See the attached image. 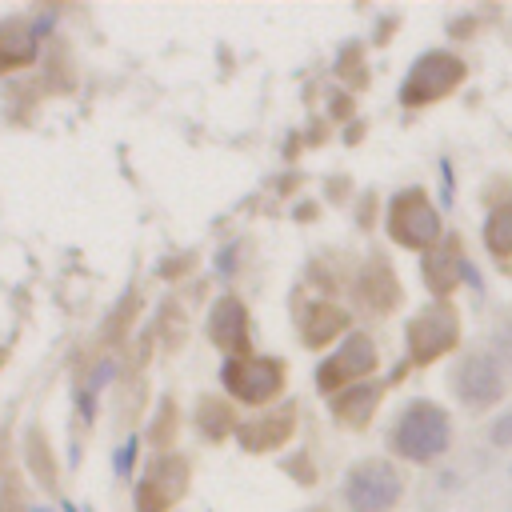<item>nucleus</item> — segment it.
<instances>
[{
    "instance_id": "1",
    "label": "nucleus",
    "mask_w": 512,
    "mask_h": 512,
    "mask_svg": "<svg viewBox=\"0 0 512 512\" xmlns=\"http://www.w3.org/2000/svg\"><path fill=\"white\" fill-rule=\"evenodd\" d=\"M444 436H448V428H444V416L436 408H412L404 416V424L396 428V444L408 456H416V460L440 452L444 448Z\"/></svg>"
},
{
    "instance_id": "2",
    "label": "nucleus",
    "mask_w": 512,
    "mask_h": 512,
    "mask_svg": "<svg viewBox=\"0 0 512 512\" xmlns=\"http://www.w3.org/2000/svg\"><path fill=\"white\" fill-rule=\"evenodd\" d=\"M396 492H400V484H396V476H392L384 464H368V468H360V472L352 476V484H348V500H352L356 512L388 508V504L396 500Z\"/></svg>"
},
{
    "instance_id": "3",
    "label": "nucleus",
    "mask_w": 512,
    "mask_h": 512,
    "mask_svg": "<svg viewBox=\"0 0 512 512\" xmlns=\"http://www.w3.org/2000/svg\"><path fill=\"white\" fill-rule=\"evenodd\" d=\"M496 392H500V384H496V368H492L484 356H476V360H468V364L460 368V396H464V400L484 404V400H492Z\"/></svg>"
},
{
    "instance_id": "4",
    "label": "nucleus",
    "mask_w": 512,
    "mask_h": 512,
    "mask_svg": "<svg viewBox=\"0 0 512 512\" xmlns=\"http://www.w3.org/2000/svg\"><path fill=\"white\" fill-rule=\"evenodd\" d=\"M492 440H496V444H508V440H512V416H504V420L492 428Z\"/></svg>"
}]
</instances>
